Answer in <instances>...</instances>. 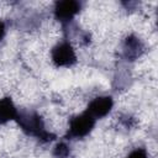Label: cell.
Masks as SVG:
<instances>
[{
    "mask_svg": "<svg viewBox=\"0 0 158 158\" xmlns=\"http://www.w3.org/2000/svg\"><path fill=\"white\" fill-rule=\"evenodd\" d=\"M4 35H5V25L0 21V40L4 37Z\"/></svg>",
    "mask_w": 158,
    "mask_h": 158,
    "instance_id": "9",
    "label": "cell"
},
{
    "mask_svg": "<svg viewBox=\"0 0 158 158\" xmlns=\"http://www.w3.org/2000/svg\"><path fill=\"white\" fill-rule=\"evenodd\" d=\"M126 158H148V157H147V152L144 148H136Z\"/></svg>",
    "mask_w": 158,
    "mask_h": 158,
    "instance_id": "8",
    "label": "cell"
},
{
    "mask_svg": "<svg viewBox=\"0 0 158 158\" xmlns=\"http://www.w3.org/2000/svg\"><path fill=\"white\" fill-rule=\"evenodd\" d=\"M112 104L114 102L110 96H99L89 102L86 107V112L96 120V118H100L107 115L112 107Z\"/></svg>",
    "mask_w": 158,
    "mask_h": 158,
    "instance_id": "5",
    "label": "cell"
},
{
    "mask_svg": "<svg viewBox=\"0 0 158 158\" xmlns=\"http://www.w3.org/2000/svg\"><path fill=\"white\" fill-rule=\"evenodd\" d=\"M95 125V118L91 117L86 111L74 116L70 122H69V130H68V136L72 138H81L85 137L94 127Z\"/></svg>",
    "mask_w": 158,
    "mask_h": 158,
    "instance_id": "2",
    "label": "cell"
},
{
    "mask_svg": "<svg viewBox=\"0 0 158 158\" xmlns=\"http://www.w3.org/2000/svg\"><path fill=\"white\" fill-rule=\"evenodd\" d=\"M52 59L58 67H68L75 63L77 57L73 47L68 42H60L52 49Z\"/></svg>",
    "mask_w": 158,
    "mask_h": 158,
    "instance_id": "3",
    "label": "cell"
},
{
    "mask_svg": "<svg viewBox=\"0 0 158 158\" xmlns=\"http://www.w3.org/2000/svg\"><path fill=\"white\" fill-rule=\"evenodd\" d=\"M19 125L21 126V128L27 133V135H31V136H35L40 139H43V141H49V139H53V136L44 128V125L41 120V117L36 114V112H17V116L15 118Z\"/></svg>",
    "mask_w": 158,
    "mask_h": 158,
    "instance_id": "1",
    "label": "cell"
},
{
    "mask_svg": "<svg viewBox=\"0 0 158 158\" xmlns=\"http://www.w3.org/2000/svg\"><path fill=\"white\" fill-rule=\"evenodd\" d=\"M80 10V5L78 1L74 0H64L58 1L54 7V15L58 21L67 22L70 21Z\"/></svg>",
    "mask_w": 158,
    "mask_h": 158,
    "instance_id": "4",
    "label": "cell"
},
{
    "mask_svg": "<svg viewBox=\"0 0 158 158\" xmlns=\"http://www.w3.org/2000/svg\"><path fill=\"white\" fill-rule=\"evenodd\" d=\"M68 152H69L68 147L65 144H63V143H59L54 149V156L58 157V158H65L68 156Z\"/></svg>",
    "mask_w": 158,
    "mask_h": 158,
    "instance_id": "7",
    "label": "cell"
},
{
    "mask_svg": "<svg viewBox=\"0 0 158 158\" xmlns=\"http://www.w3.org/2000/svg\"><path fill=\"white\" fill-rule=\"evenodd\" d=\"M17 111L10 98L0 99V123H5L10 120H15Z\"/></svg>",
    "mask_w": 158,
    "mask_h": 158,
    "instance_id": "6",
    "label": "cell"
}]
</instances>
